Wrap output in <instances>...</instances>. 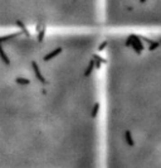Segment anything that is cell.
Masks as SVG:
<instances>
[{"instance_id": "1", "label": "cell", "mask_w": 161, "mask_h": 168, "mask_svg": "<svg viewBox=\"0 0 161 168\" xmlns=\"http://www.w3.org/2000/svg\"><path fill=\"white\" fill-rule=\"evenodd\" d=\"M102 42L0 30V168H101Z\"/></svg>"}, {"instance_id": "2", "label": "cell", "mask_w": 161, "mask_h": 168, "mask_svg": "<svg viewBox=\"0 0 161 168\" xmlns=\"http://www.w3.org/2000/svg\"><path fill=\"white\" fill-rule=\"evenodd\" d=\"M101 168H161V30L103 32Z\"/></svg>"}, {"instance_id": "3", "label": "cell", "mask_w": 161, "mask_h": 168, "mask_svg": "<svg viewBox=\"0 0 161 168\" xmlns=\"http://www.w3.org/2000/svg\"><path fill=\"white\" fill-rule=\"evenodd\" d=\"M0 30L102 32L101 0H0Z\"/></svg>"}, {"instance_id": "4", "label": "cell", "mask_w": 161, "mask_h": 168, "mask_svg": "<svg viewBox=\"0 0 161 168\" xmlns=\"http://www.w3.org/2000/svg\"><path fill=\"white\" fill-rule=\"evenodd\" d=\"M102 32L161 30V0H101Z\"/></svg>"}]
</instances>
